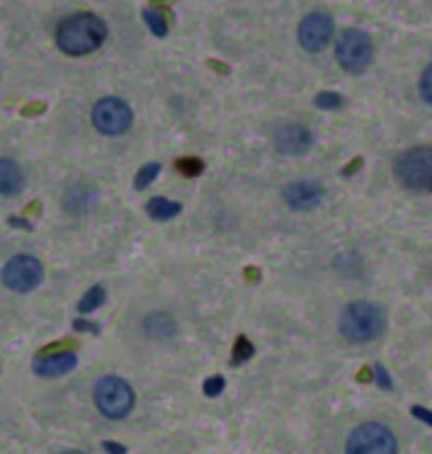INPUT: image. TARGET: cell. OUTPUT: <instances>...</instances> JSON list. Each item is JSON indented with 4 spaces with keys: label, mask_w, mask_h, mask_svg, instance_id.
Instances as JSON below:
<instances>
[{
    "label": "cell",
    "mask_w": 432,
    "mask_h": 454,
    "mask_svg": "<svg viewBox=\"0 0 432 454\" xmlns=\"http://www.w3.org/2000/svg\"><path fill=\"white\" fill-rule=\"evenodd\" d=\"M107 39L105 20L92 12H78L59 22L56 27V44L68 56H85L98 51Z\"/></svg>",
    "instance_id": "1"
},
{
    "label": "cell",
    "mask_w": 432,
    "mask_h": 454,
    "mask_svg": "<svg viewBox=\"0 0 432 454\" xmlns=\"http://www.w3.org/2000/svg\"><path fill=\"white\" fill-rule=\"evenodd\" d=\"M338 328L350 343H372L384 331V314L372 301H352L341 314Z\"/></svg>",
    "instance_id": "2"
},
{
    "label": "cell",
    "mask_w": 432,
    "mask_h": 454,
    "mask_svg": "<svg viewBox=\"0 0 432 454\" xmlns=\"http://www.w3.org/2000/svg\"><path fill=\"white\" fill-rule=\"evenodd\" d=\"M396 180L415 195H432V149L415 146L394 160Z\"/></svg>",
    "instance_id": "3"
},
{
    "label": "cell",
    "mask_w": 432,
    "mask_h": 454,
    "mask_svg": "<svg viewBox=\"0 0 432 454\" xmlns=\"http://www.w3.org/2000/svg\"><path fill=\"white\" fill-rule=\"evenodd\" d=\"M92 396H95V406L105 418H112V420H122V418L130 416V411L134 408V391L124 380L120 377H102L95 389H92Z\"/></svg>",
    "instance_id": "4"
},
{
    "label": "cell",
    "mask_w": 432,
    "mask_h": 454,
    "mask_svg": "<svg viewBox=\"0 0 432 454\" xmlns=\"http://www.w3.org/2000/svg\"><path fill=\"white\" fill-rule=\"evenodd\" d=\"M335 59L341 61V66L352 75L365 74L374 59V44L372 37L362 29H345L335 44Z\"/></svg>",
    "instance_id": "5"
},
{
    "label": "cell",
    "mask_w": 432,
    "mask_h": 454,
    "mask_svg": "<svg viewBox=\"0 0 432 454\" xmlns=\"http://www.w3.org/2000/svg\"><path fill=\"white\" fill-rule=\"evenodd\" d=\"M345 452L350 454H396L398 442L394 433L381 423H365L352 430Z\"/></svg>",
    "instance_id": "6"
},
{
    "label": "cell",
    "mask_w": 432,
    "mask_h": 454,
    "mask_svg": "<svg viewBox=\"0 0 432 454\" xmlns=\"http://www.w3.org/2000/svg\"><path fill=\"white\" fill-rule=\"evenodd\" d=\"M131 107L120 98H102L92 107V124L105 137H120L131 127Z\"/></svg>",
    "instance_id": "7"
},
{
    "label": "cell",
    "mask_w": 432,
    "mask_h": 454,
    "mask_svg": "<svg viewBox=\"0 0 432 454\" xmlns=\"http://www.w3.org/2000/svg\"><path fill=\"white\" fill-rule=\"evenodd\" d=\"M42 278H44V268H42V262L35 255H15L3 268L5 287L10 292H18V294L32 292L42 282Z\"/></svg>",
    "instance_id": "8"
},
{
    "label": "cell",
    "mask_w": 432,
    "mask_h": 454,
    "mask_svg": "<svg viewBox=\"0 0 432 454\" xmlns=\"http://www.w3.org/2000/svg\"><path fill=\"white\" fill-rule=\"evenodd\" d=\"M335 25H333L331 15L326 12H309L299 25V44L311 54H318L328 47V42L333 39Z\"/></svg>",
    "instance_id": "9"
},
{
    "label": "cell",
    "mask_w": 432,
    "mask_h": 454,
    "mask_svg": "<svg viewBox=\"0 0 432 454\" xmlns=\"http://www.w3.org/2000/svg\"><path fill=\"white\" fill-rule=\"evenodd\" d=\"M323 195H326V190L316 180H296L292 185H287L282 192L289 209H295V212H313L316 207L323 204Z\"/></svg>",
    "instance_id": "10"
},
{
    "label": "cell",
    "mask_w": 432,
    "mask_h": 454,
    "mask_svg": "<svg viewBox=\"0 0 432 454\" xmlns=\"http://www.w3.org/2000/svg\"><path fill=\"white\" fill-rule=\"evenodd\" d=\"M313 146V134L302 124H285L275 131V149L282 156H303Z\"/></svg>",
    "instance_id": "11"
},
{
    "label": "cell",
    "mask_w": 432,
    "mask_h": 454,
    "mask_svg": "<svg viewBox=\"0 0 432 454\" xmlns=\"http://www.w3.org/2000/svg\"><path fill=\"white\" fill-rule=\"evenodd\" d=\"M78 364V357L74 353H59L49 357H37L35 360V372L39 377H64Z\"/></svg>",
    "instance_id": "12"
},
{
    "label": "cell",
    "mask_w": 432,
    "mask_h": 454,
    "mask_svg": "<svg viewBox=\"0 0 432 454\" xmlns=\"http://www.w3.org/2000/svg\"><path fill=\"white\" fill-rule=\"evenodd\" d=\"M22 187H25V177H22L18 163L10 160L8 156L0 158V190H3V195H18Z\"/></svg>",
    "instance_id": "13"
},
{
    "label": "cell",
    "mask_w": 432,
    "mask_h": 454,
    "mask_svg": "<svg viewBox=\"0 0 432 454\" xmlns=\"http://www.w3.org/2000/svg\"><path fill=\"white\" fill-rule=\"evenodd\" d=\"M148 209V216L151 219H156V222H170V219H175L177 214L183 212V207L177 202H170V200H166V197H153L151 202L146 204Z\"/></svg>",
    "instance_id": "14"
},
{
    "label": "cell",
    "mask_w": 432,
    "mask_h": 454,
    "mask_svg": "<svg viewBox=\"0 0 432 454\" xmlns=\"http://www.w3.org/2000/svg\"><path fill=\"white\" fill-rule=\"evenodd\" d=\"M105 299H107V292L102 287H92L85 292V297L78 301V311L81 314H92L95 309H100L105 304Z\"/></svg>",
    "instance_id": "15"
},
{
    "label": "cell",
    "mask_w": 432,
    "mask_h": 454,
    "mask_svg": "<svg viewBox=\"0 0 432 454\" xmlns=\"http://www.w3.org/2000/svg\"><path fill=\"white\" fill-rule=\"evenodd\" d=\"M141 18H144V22H146V27L153 32V37L158 39L168 37V22L161 12H156V10H151V8H144Z\"/></svg>",
    "instance_id": "16"
},
{
    "label": "cell",
    "mask_w": 432,
    "mask_h": 454,
    "mask_svg": "<svg viewBox=\"0 0 432 454\" xmlns=\"http://www.w3.org/2000/svg\"><path fill=\"white\" fill-rule=\"evenodd\" d=\"M253 355H255L253 343H250L246 335H239V338H236V345H233V357H231V364H233V367H239V364H243V362H248Z\"/></svg>",
    "instance_id": "17"
},
{
    "label": "cell",
    "mask_w": 432,
    "mask_h": 454,
    "mask_svg": "<svg viewBox=\"0 0 432 454\" xmlns=\"http://www.w3.org/2000/svg\"><path fill=\"white\" fill-rule=\"evenodd\" d=\"M175 170H177V173H183L185 177H197L204 170V163L200 160V158H194V156L177 158V160H175Z\"/></svg>",
    "instance_id": "18"
},
{
    "label": "cell",
    "mask_w": 432,
    "mask_h": 454,
    "mask_svg": "<svg viewBox=\"0 0 432 454\" xmlns=\"http://www.w3.org/2000/svg\"><path fill=\"white\" fill-rule=\"evenodd\" d=\"M313 105L318 107V110H338L345 105V98L341 93H331V90H323L313 98Z\"/></svg>",
    "instance_id": "19"
},
{
    "label": "cell",
    "mask_w": 432,
    "mask_h": 454,
    "mask_svg": "<svg viewBox=\"0 0 432 454\" xmlns=\"http://www.w3.org/2000/svg\"><path fill=\"white\" fill-rule=\"evenodd\" d=\"M158 173H161V163H146V166L137 173L134 187H137V190H146V187L156 180Z\"/></svg>",
    "instance_id": "20"
},
{
    "label": "cell",
    "mask_w": 432,
    "mask_h": 454,
    "mask_svg": "<svg viewBox=\"0 0 432 454\" xmlns=\"http://www.w3.org/2000/svg\"><path fill=\"white\" fill-rule=\"evenodd\" d=\"M224 387H226V380H224V377H212V380L204 381L202 391L209 399H214V396H219L221 391H224Z\"/></svg>",
    "instance_id": "21"
},
{
    "label": "cell",
    "mask_w": 432,
    "mask_h": 454,
    "mask_svg": "<svg viewBox=\"0 0 432 454\" xmlns=\"http://www.w3.org/2000/svg\"><path fill=\"white\" fill-rule=\"evenodd\" d=\"M420 95H423V100L425 102H430L432 105V64L428 66L423 71V75H420Z\"/></svg>",
    "instance_id": "22"
},
{
    "label": "cell",
    "mask_w": 432,
    "mask_h": 454,
    "mask_svg": "<svg viewBox=\"0 0 432 454\" xmlns=\"http://www.w3.org/2000/svg\"><path fill=\"white\" fill-rule=\"evenodd\" d=\"M377 384H379V389H384V391H389L391 389V377H389V372L384 370V367H381V364H377Z\"/></svg>",
    "instance_id": "23"
},
{
    "label": "cell",
    "mask_w": 432,
    "mask_h": 454,
    "mask_svg": "<svg viewBox=\"0 0 432 454\" xmlns=\"http://www.w3.org/2000/svg\"><path fill=\"white\" fill-rule=\"evenodd\" d=\"M74 328L75 331H88V333H92V335H100V325L90 324V321H81V318L75 321Z\"/></svg>",
    "instance_id": "24"
},
{
    "label": "cell",
    "mask_w": 432,
    "mask_h": 454,
    "mask_svg": "<svg viewBox=\"0 0 432 454\" xmlns=\"http://www.w3.org/2000/svg\"><path fill=\"white\" fill-rule=\"evenodd\" d=\"M102 450H105V452H114V454L127 452V447L117 445V442H110V440H105V442H102Z\"/></svg>",
    "instance_id": "25"
},
{
    "label": "cell",
    "mask_w": 432,
    "mask_h": 454,
    "mask_svg": "<svg viewBox=\"0 0 432 454\" xmlns=\"http://www.w3.org/2000/svg\"><path fill=\"white\" fill-rule=\"evenodd\" d=\"M413 416L420 418V420H425V423H430V426H432V413H430V411H428V408L415 406L413 408Z\"/></svg>",
    "instance_id": "26"
}]
</instances>
